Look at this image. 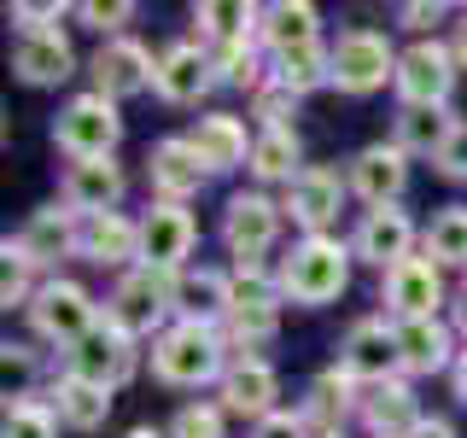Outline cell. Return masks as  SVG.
<instances>
[{
	"label": "cell",
	"mask_w": 467,
	"mask_h": 438,
	"mask_svg": "<svg viewBox=\"0 0 467 438\" xmlns=\"http://www.w3.org/2000/svg\"><path fill=\"white\" fill-rule=\"evenodd\" d=\"M158 386L175 391H199V386H223V374L234 369V350L223 339V328H193V321H175L152 339L146 350Z\"/></svg>",
	"instance_id": "obj_1"
},
{
	"label": "cell",
	"mask_w": 467,
	"mask_h": 438,
	"mask_svg": "<svg viewBox=\"0 0 467 438\" xmlns=\"http://www.w3.org/2000/svg\"><path fill=\"white\" fill-rule=\"evenodd\" d=\"M350 240H333V234H310V240H298L292 252L281 257V292L286 304H304V310H321V304H333L339 292L350 287Z\"/></svg>",
	"instance_id": "obj_2"
},
{
	"label": "cell",
	"mask_w": 467,
	"mask_h": 438,
	"mask_svg": "<svg viewBox=\"0 0 467 438\" xmlns=\"http://www.w3.org/2000/svg\"><path fill=\"white\" fill-rule=\"evenodd\" d=\"M140 362H146V350H140V339L129 328H117L111 316H99L94 328L82 333L77 345L58 357V374H77V380H88V386H106V391H123L129 380L140 374Z\"/></svg>",
	"instance_id": "obj_3"
},
{
	"label": "cell",
	"mask_w": 467,
	"mask_h": 438,
	"mask_svg": "<svg viewBox=\"0 0 467 438\" xmlns=\"http://www.w3.org/2000/svg\"><path fill=\"white\" fill-rule=\"evenodd\" d=\"M24 316H29V333L65 357V350L77 345L99 316H106V304H99L82 281H70V275H47V281L36 287V298H29Z\"/></svg>",
	"instance_id": "obj_4"
},
{
	"label": "cell",
	"mask_w": 467,
	"mask_h": 438,
	"mask_svg": "<svg viewBox=\"0 0 467 438\" xmlns=\"http://www.w3.org/2000/svg\"><path fill=\"white\" fill-rule=\"evenodd\" d=\"M106 316L117 321V328H129L140 345H146V339H158L164 328H175V275L135 263L129 275H117V281H111Z\"/></svg>",
	"instance_id": "obj_5"
},
{
	"label": "cell",
	"mask_w": 467,
	"mask_h": 438,
	"mask_svg": "<svg viewBox=\"0 0 467 438\" xmlns=\"http://www.w3.org/2000/svg\"><path fill=\"white\" fill-rule=\"evenodd\" d=\"M398 47H391L386 29H368V24H350L333 36V88L350 99L362 94H379L386 82H398Z\"/></svg>",
	"instance_id": "obj_6"
},
{
	"label": "cell",
	"mask_w": 467,
	"mask_h": 438,
	"mask_svg": "<svg viewBox=\"0 0 467 438\" xmlns=\"http://www.w3.org/2000/svg\"><path fill=\"white\" fill-rule=\"evenodd\" d=\"M117 141H123V111L106 94H77L65 99L53 117V146L77 164V158H117Z\"/></svg>",
	"instance_id": "obj_7"
},
{
	"label": "cell",
	"mask_w": 467,
	"mask_h": 438,
	"mask_svg": "<svg viewBox=\"0 0 467 438\" xmlns=\"http://www.w3.org/2000/svg\"><path fill=\"white\" fill-rule=\"evenodd\" d=\"M281 228H286V211L263 187H240L223 204V245L234 263H263L275 252V240H281Z\"/></svg>",
	"instance_id": "obj_8"
},
{
	"label": "cell",
	"mask_w": 467,
	"mask_h": 438,
	"mask_svg": "<svg viewBox=\"0 0 467 438\" xmlns=\"http://www.w3.org/2000/svg\"><path fill=\"white\" fill-rule=\"evenodd\" d=\"M379 304H386V321H427V316H444L450 310V287H444V269L420 252L398 263V269L379 275Z\"/></svg>",
	"instance_id": "obj_9"
},
{
	"label": "cell",
	"mask_w": 467,
	"mask_h": 438,
	"mask_svg": "<svg viewBox=\"0 0 467 438\" xmlns=\"http://www.w3.org/2000/svg\"><path fill=\"white\" fill-rule=\"evenodd\" d=\"M456 47H450L444 36L432 41H409L403 58H398V106H450V94H456Z\"/></svg>",
	"instance_id": "obj_10"
},
{
	"label": "cell",
	"mask_w": 467,
	"mask_h": 438,
	"mask_svg": "<svg viewBox=\"0 0 467 438\" xmlns=\"http://www.w3.org/2000/svg\"><path fill=\"white\" fill-rule=\"evenodd\" d=\"M193 245H199V223L187 204L152 199L140 211V263L146 269H164V275L193 269Z\"/></svg>",
	"instance_id": "obj_11"
},
{
	"label": "cell",
	"mask_w": 467,
	"mask_h": 438,
	"mask_svg": "<svg viewBox=\"0 0 467 438\" xmlns=\"http://www.w3.org/2000/svg\"><path fill=\"white\" fill-rule=\"evenodd\" d=\"M350 199V182L333 164H304V175L292 187H281V211L286 223L310 240V234H327V223L339 216V204Z\"/></svg>",
	"instance_id": "obj_12"
},
{
	"label": "cell",
	"mask_w": 467,
	"mask_h": 438,
	"mask_svg": "<svg viewBox=\"0 0 467 438\" xmlns=\"http://www.w3.org/2000/svg\"><path fill=\"white\" fill-rule=\"evenodd\" d=\"M339 369L357 380V386H386V380H398V328H391L386 316H362L345 328L339 339Z\"/></svg>",
	"instance_id": "obj_13"
},
{
	"label": "cell",
	"mask_w": 467,
	"mask_h": 438,
	"mask_svg": "<svg viewBox=\"0 0 467 438\" xmlns=\"http://www.w3.org/2000/svg\"><path fill=\"white\" fill-rule=\"evenodd\" d=\"M88 77H94V94L106 99H135L158 82V53L135 36H117V41H99V53L88 58Z\"/></svg>",
	"instance_id": "obj_14"
},
{
	"label": "cell",
	"mask_w": 467,
	"mask_h": 438,
	"mask_svg": "<svg viewBox=\"0 0 467 438\" xmlns=\"http://www.w3.org/2000/svg\"><path fill=\"white\" fill-rule=\"evenodd\" d=\"M415 240H420L415 216H409L403 204H379V211H362L357 234H350V252H357V263H374V269L386 275V269H398V263L420 257Z\"/></svg>",
	"instance_id": "obj_15"
},
{
	"label": "cell",
	"mask_w": 467,
	"mask_h": 438,
	"mask_svg": "<svg viewBox=\"0 0 467 438\" xmlns=\"http://www.w3.org/2000/svg\"><path fill=\"white\" fill-rule=\"evenodd\" d=\"M12 245H18L24 263H36V269H53L58 257H77L82 252V216L70 211L65 199L41 204V211H29V223L18 234H6Z\"/></svg>",
	"instance_id": "obj_16"
},
{
	"label": "cell",
	"mask_w": 467,
	"mask_h": 438,
	"mask_svg": "<svg viewBox=\"0 0 467 438\" xmlns=\"http://www.w3.org/2000/svg\"><path fill=\"white\" fill-rule=\"evenodd\" d=\"M345 182H350V193L368 204V211H379V204H398L403 187H409V152H403L398 141H368L345 164Z\"/></svg>",
	"instance_id": "obj_17"
},
{
	"label": "cell",
	"mask_w": 467,
	"mask_h": 438,
	"mask_svg": "<svg viewBox=\"0 0 467 438\" xmlns=\"http://www.w3.org/2000/svg\"><path fill=\"white\" fill-rule=\"evenodd\" d=\"M211 88H216V65H211V47H204L199 36L158 47V82H152L158 99H170V106H199Z\"/></svg>",
	"instance_id": "obj_18"
},
{
	"label": "cell",
	"mask_w": 467,
	"mask_h": 438,
	"mask_svg": "<svg viewBox=\"0 0 467 438\" xmlns=\"http://www.w3.org/2000/svg\"><path fill=\"white\" fill-rule=\"evenodd\" d=\"M398 328V369L403 380H427V374H450L462 357L450 316H427V321H391Z\"/></svg>",
	"instance_id": "obj_19"
},
{
	"label": "cell",
	"mask_w": 467,
	"mask_h": 438,
	"mask_svg": "<svg viewBox=\"0 0 467 438\" xmlns=\"http://www.w3.org/2000/svg\"><path fill=\"white\" fill-rule=\"evenodd\" d=\"M216 403L228 409V415H245L257 427V421H269L275 409H281V374H275L269 357H234V369L223 374V386H216Z\"/></svg>",
	"instance_id": "obj_20"
},
{
	"label": "cell",
	"mask_w": 467,
	"mask_h": 438,
	"mask_svg": "<svg viewBox=\"0 0 467 438\" xmlns=\"http://www.w3.org/2000/svg\"><path fill=\"white\" fill-rule=\"evenodd\" d=\"M228 316H234V269L193 263V269L175 275V321H193V328H228Z\"/></svg>",
	"instance_id": "obj_21"
},
{
	"label": "cell",
	"mask_w": 467,
	"mask_h": 438,
	"mask_svg": "<svg viewBox=\"0 0 467 438\" xmlns=\"http://www.w3.org/2000/svg\"><path fill=\"white\" fill-rule=\"evenodd\" d=\"M204 182H211V170L199 164V152L187 146V135L152 141V152H146V187H152V199L187 204V199H199Z\"/></svg>",
	"instance_id": "obj_22"
},
{
	"label": "cell",
	"mask_w": 467,
	"mask_h": 438,
	"mask_svg": "<svg viewBox=\"0 0 467 438\" xmlns=\"http://www.w3.org/2000/svg\"><path fill=\"white\" fill-rule=\"evenodd\" d=\"M357 409H362V386L333 362V369H321L310 386H304L298 415H304V427H310V438H339Z\"/></svg>",
	"instance_id": "obj_23"
},
{
	"label": "cell",
	"mask_w": 467,
	"mask_h": 438,
	"mask_svg": "<svg viewBox=\"0 0 467 438\" xmlns=\"http://www.w3.org/2000/svg\"><path fill=\"white\" fill-rule=\"evenodd\" d=\"M252 129H245V117L234 111H204L193 129H187V146L199 152V164L211 175H228V170H245L252 164Z\"/></svg>",
	"instance_id": "obj_24"
},
{
	"label": "cell",
	"mask_w": 467,
	"mask_h": 438,
	"mask_svg": "<svg viewBox=\"0 0 467 438\" xmlns=\"http://www.w3.org/2000/svg\"><path fill=\"white\" fill-rule=\"evenodd\" d=\"M58 199L77 216H106L123 204V164L117 158H77L58 175Z\"/></svg>",
	"instance_id": "obj_25"
},
{
	"label": "cell",
	"mask_w": 467,
	"mask_h": 438,
	"mask_svg": "<svg viewBox=\"0 0 467 438\" xmlns=\"http://www.w3.org/2000/svg\"><path fill=\"white\" fill-rule=\"evenodd\" d=\"M12 77L29 88H58L77 77V53H70L65 29H36V36H12Z\"/></svg>",
	"instance_id": "obj_26"
},
{
	"label": "cell",
	"mask_w": 467,
	"mask_h": 438,
	"mask_svg": "<svg viewBox=\"0 0 467 438\" xmlns=\"http://www.w3.org/2000/svg\"><path fill=\"white\" fill-rule=\"evenodd\" d=\"M82 263L129 275L140 263V216L129 211H106V216H82Z\"/></svg>",
	"instance_id": "obj_27"
},
{
	"label": "cell",
	"mask_w": 467,
	"mask_h": 438,
	"mask_svg": "<svg viewBox=\"0 0 467 438\" xmlns=\"http://www.w3.org/2000/svg\"><path fill=\"white\" fill-rule=\"evenodd\" d=\"M357 421H362V433H368V438H409L427 415H420L415 386L398 374V380H386V386H362Z\"/></svg>",
	"instance_id": "obj_28"
},
{
	"label": "cell",
	"mask_w": 467,
	"mask_h": 438,
	"mask_svg": "<svg viewBox=\"0 0 467 438\" xmlns=\"http://www.w3.org/2000/svg\"><path fill=\"white\" fill-rule=\"evenodd\" d=\"M47 403H53L58 427H70V433H99V427L111 421L117 391H106V386H88V380H77V374H53Z\"/></svg>",
	"instance_id": "obj_29"
},
{
	"label": "cell",
	"mask_w": 467,
	"mask_h": 438,
	"mask_svg": "<svg viewBox=\"0 0 467 438\" xmlns=\"http://www.w3.org/2000/svg\"><path fill=\"white\" fill-rule=\"evenodd\" d=\"M257 41L263 53H292V47H316L327 36H321V12L310 0H269L257 18Z\"/></svg>",
	"instance_id": "obj_30"
},
{
	"label": "cell",
	"mask_w": 467,
	"mask_h": 438,
	"mask_svg": "<svg viewBox=\"0 0 467 438\" xmlns=\"http://www.w3.org/2000/svg\"><path fill=\"white\" fill-rule=\"evenodd\" d=\"M257 187H292L304 175V141L298 129H257L252 141V164H245Z\"/></svg>",
	"instance_id": "obj_31"
},
{
	"label": "cell",
	"mask_w": 467,
	"mask_h": 438,
	"mask_svg": "<svg viewBox=\"0 0 467 438\" xmlns=\"http://www.w3.org/2000/svg\"><path fill=\"white\" fill-rule=\"evenodd\" d=\"M456 123L462 117L450 106H398V117H391V141H398L409 158H438L444 141L456 135Z\"/></svg>",
	"instance_id": "obj_32"
},
{
	"label": "cell",
	"mask_w": 467,
	"mask_h": 438,
	"mask_svg": "<svg viewBox=\"0 0 467 438\" xmlns=\"http://www.w3.org/2000/svg\"><path fill=\"white\" fill-rule=\"evenodd\" d=\"M269 82L286 88V94H298V99H310L316 88H333V41L292 47V53H269Z\"/></svg>",
	"instance_id": "obj_33"
},
{
	"label": "cell",
	"mask_w": 467,
	"mask_h": 438,
	"mask_svg": "<svg viewBox=\"0 0 467 438\" xmlns=\"http://www.w3.org/2000/svg\"><path fill=\"white\" fill-rule=\"evenodd\" d=\"M257 18H263V6H252V0H199V6H193V24H199L204 47L252 41L257 36Z\"/></svg>",
	"instance_id": "obj_34"
},
{
	"label": "cell",
	"mask_w": 467,
	"mask_h": 438,
	"mask_svg": "<svg viewBox=\"0 0 467 438\" xmlns=\"http://www.w3.org/2000/svg\"><path fill=\"white\" fill-rule=\"evenodd\" d=\"M420 252L438 269H467V204H450V211L432 216V228L420 234Z\"/></svg>",
	"instance_id": "obj_35"
},
{
	"label": "cell",
	"mask_w": 467,
	"mask_h": 438,
	"mask_svg": "<svg viewBox=\"0 0 467 438\" xmlns=\"http://www.w3.org/2000/svg\"><path fill=\"white\" fill-rule=\"evenodd\" d=\"M0 438H58V415L41 391H24V398H6V433Z\"/></svg>",
	"instance_id": "obj_36"
},
{
	"label": "cell",
	"mask_w": 467,
	"mask_h": 438,
	"mask_svg": "<svg viewBox=\"0 0 467 438\" xmlns=\"http://www.w3.org/2000/svg\"><path fill=\"white\" fill-rule=\"evenodd\" d=\"M170 438H228V409L223 403H204V398L182 403L170 415Z\"/></svg>",
	"instance_id": "obj_37"
},
{
	"label": "cell",
	"mask_w": 467,
	"mask_h": 438,
	"mask_svg": "<svg viewBox=\"0 0 467 438\" xmlns=\"http://www.w3.org/2000/svg\"><path fill=\"white\" fill-rule=\"evenodd\" d=\"M0 257H6V269H0V304H6V310H29V298H36V287H41L36 263H24L12 240H0Z\"/></svg>",
	"instance_id": "obj_38"
},
{
	"label": "cell",
	"mask_w": 467,
	"mask_h": 438,
	"mask_svg": "<svg viewBox=\"0 0 467 438\" xmlns=\"http://www.w3.org/2000/svg\"><path fill=\"white\" fill-rule=\"evenodd\" d=\"M77 18L88 24V29H99L106 41H117V36H129V24H135V0H82V6H70Z\"/></svg>",
	"instance_id": "obj_39"
},
{
	"label": "cell",
	"mask_w": 467,
	"mask_h": 438,
	"mask_svg": "<svg viewBox=\"0 0 467 438\" xmlns=\"http://www.w3.org/2000/svg\"><path fill=\"white\" fill-rule=\"evenodd\" d=\"M252 117H257V129H292V117H298V94L263 82L257 94H252Z\"/></svg>",
	"instance_id": "obj_40"
},
{
	"label": "cell",
	"mask_w": 467,
	"mask_h": 438,
	"mask_svg": "<svg viewBox=\"0 0 467 438\" xmlns=\"http://www.w3.org/2000/svg\"><path fill=\"white\" fill-rule=\"evenodd\" d=\"M0 369H6V386L18 380V391H12V398H24L29 380H36V369H41V350L24 345V339H6V345H0Z\"/></svg>",
	"instance_id": "obj_41"
},
{
	"label": "cell",
	"mask_w": 467,
	"mask_h": 438,
	"mask_svg": "<svg viewBox=\"0 0 467 438\" xmlns=\"http://www.w3.org/2000/svg\"><path fill=\"white\" fill-rule=\"evenodd\" d=\"M12 29L18 36H36V29H58V18H65V6L58 0H12Z\"/></svg>",
	"instance_id": "obj_42"
},
{
	"label": "cell",
	"mask_w": 467,
	"mask_h": 438,
	"mask_svg": "<svg viewBox=\"0 0 467 438\" xmlns=\"http://www.w3.org/2000/svg\"><path fill=\"white\" fill-rule=\"evenodd\" d=\"M444 18H450L444 0H403V6H398V24H403V29H415V41H432Z\"/></svg>",
	"instance_id": "obj_43"
},
{
	"label": "cell",
	"mask_w": 467,
	"mask_h": 438,
	"mask_svg": "<svg viewBox=\"0 0 467 438\" xmlns=\"http://www.w3.org/2000/svg\"><path fill=\"white\" fill-rule=\"evenodd\" d=\"M432 164H438V175H444V182H467V117L456 123V135L444 141V152H438Z\"/></svg>",
	"instance_id": "obj_44"
},
{
	"label": "cell",
	"mask_w": 467,
	"mask_h": 438,
	"mask_svg": "<svg viewBox=\"0 0 467 438\" xmlns=\"http://www.w3.org/2000/svg\"><path fill=\"white\" fill-rule=\"evenodd\" d=\"M252 438H310V427H304V415L298 409H275L269 421H257Z\"/></svg>",
	"instance_id": "obj_45"
},
{
	"label": "cell",
	"mask_w": 467,
	"mask_h": 438,
	"mask_svg": "<svg viewBox=\"0 0 467 438\" xmlns=\"http://www.w3.org/2000/svg\"><path fill=\"white\" fill-rule=\"evenodd\" d=\"M444 316H450V328H456V339L467 345V275H462V287L450 292V310Z\"/></svg>",
	"instance_id": "obj_46"
},
{
	"label": "cell",
	"mask_w": 467,
	"mask_h": 438,
	"mask_svg": "<svg viewBox=\"0 0 467 438\" xmlns=\"http://www.w3.org/2000/svg\"><path fill=\"white\" fill-rule=\"evenodd\" d=\"M409 438H462L456 427H450V421L444 415H427V421H420V427L415 433H409Z\"/></svg>",
	"instance_id": "obj_47"
},
{
	"label": "cell",
	"mask_w": 467,
	"mask_h": 438,
	"mask_svg": "<svg viewBox=\"0 0 467 438\" xmlns=\"http://www.w3.org/2000/svg\"><path fill=\"white\" fill-rule=\"evenodd\" d=\"M450 47H456V65L467 70V12L456 18V29H450Z\"/></svg>",
	"instance_id": "obj_48"
},
{
	"label": "cell",
	"mask_w": 467,
	"mask_h": 438,
	"mask_svg": "<svg viewBox=\"0 0 467 438\" xmlns=\"http://www.w3.org/2000/svg\"><path fill=\"white\" fill-rule=\"evenodd\" d=\"M450 391L467 403V345H462V357H456V369H450Z\"/></svg>",
	"instance_id": "obj_49"
},
{
	"label": "cell",
	"mask_w": 467,
	"mask_h": 438,
	"mask_svg": "<svg viewBox=\"0 0 467 438\" xmlns=\"http://www.w3.org/2000/svg\"><path fill=\"white\" fill-rule=\"evenodd\" d=\"M123 438H170V427H146V421H140V427H129Z\"/></svg>",
	"instance_id": "obj_50"
},
{
	"label": "cell",
	"mask_w": 467,
	"mask_h": 438,
	"mask_svg": "<svg viewBox=\"0 0 467 438\" xmlns=\"http://www.w3.org/2000/svg\"><path fill=\"white\" fill-rule=\"evenodd\" d=\"M339 438H345V433H339Z\"/></svg>",
	"instance_id": "obj_51"
}]
</instances>
